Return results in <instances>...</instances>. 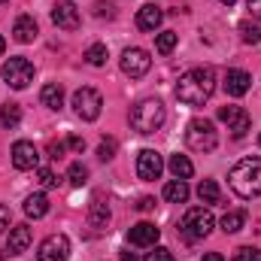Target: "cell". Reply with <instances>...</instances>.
<instances>
[{
    "mask_svg": "<svg viewBox=\"0 0 261 261\" xmlns=\"http://www.w3.org/2000/svg\"><path fill=\"white\" fill-rule=\"evenodd\" d=\"M216 91V73L213 67H192L176 82V100L186 107H203Z\"/></svg>",
    "mask_w": 261,
    "mask_h": 261,
    "instance_id": "obj_1",
    "label": "cell"
},
{
    "mask_svg": "<svg viewBox=\"0 0 261 261\" xmlns=\"http://www.w3.org/2000/svg\"><path fill=\"white\" fill-rule=\"evenodd\" d=\"M228 182H231V192L243 200L261 195V158L252 155V158H243L231 167L228 173Z\"/></svg>",
    "mask_w": 261,
    "mask_h": 261,
    "instance_id": "obj_2",
    "label": "cell"
},
{
    "mask_svg": "<svg viewBox=\"0 0 261 261\" xmlns=\"http://www.w3.org/2000/svg\"><path fill=\"white\" fill-rule=\"evenodd\" d=\"M164 119H167V110H164V103L155 100V97L140 100V103L130 110V128L137 130V134H155V130H161Z\"/></svg>",
    "mask_w": 261,
    "mask_h": 261,
    "instance_id": "obj_3",
    "label": "cell"
},
{
    "mask_svg": "<svg viewBox=\"0 0 261 261\" xmlns=\"http://www.w3.org/2000/svg\"><path fill=\"white\" fill-rule=\"evenodd\" d=\"M210 231H213V213H210L206 206H192V210L182 216V222H179V234H182L189 243L210 237Z\"/></svg>",
    "mask_w": 261,
    "mask_h": 261,
    "instance_id": "obj_4",
    "label": "cell"
},
{
    "mask_svg": "<svg viewBox=\"0 0 261 261\" xmlns=\"http://www.w3.org/2000/svg\"><path fill=\"white\" fill-rule=\"evenodd\" d=\"M186 143L192 152H213L219 146V137L210 119H192L189 128H186Z\"/></svg>",
    "mask_w": 261,
    "mask_h": 261,
    "instance_id": "obj_5",
    "label": "cell"
},
{
    "mask_svg": "<svg viewBox=\"0 0 261 261\" xmlns=\"http://www.w3.org/2000/svg\"><path fill=\"white\" fill-rule=\"evenodd\" d=\"M73 110H76V116H79L82 122H94V119L100 116V110H103L100 91H94V88H79V91L73 94Z\"/></svg>",
    "mask_w": 261,
    "mask_h": 261,
    "instance_id": "obj_6",
    "label": "cell"
},
{
    "mask_svg": "<svg viewBox=\"0 0 261 261\" xmlns=\"http://www.w3.org/2000/svg\"><path fill=\"white\" fill-rule=\"evenodd\" d=\"M3 82L9 85V88H28L31 82H34V64L28 61V58H9L6 64H3Z\"/></svg>",
    "mask_w": 261,
    "mask_h": 261,
    "instance_id": "obj_7",
    "label": "cell"
},
{
    "mask_svg": "<svg viewBox=\"0 0 261 261\" xmlns=\"http://www.w3.org/2000/svg\"><path fill=\"white\" fill-rule=\"evenodd\" d=\"M119 64H122V73H125V76H130V79H140V76H146V73H149L152 58H149V52H146V49L130 46V49H125V52H122Z\"/></svg>",
    "mask_w": 261,
    "mask_h": 261,
    "instance_id": "obj_8",
    "label": "cell"
},
{
    "mask_svg": "<svg viewBox=\"0 0 261 261\" xmlns=\"http://www.w3.org/2000/svg\"><path fill=\"white\" fill-rule=\"evenodd\" d=\"M219 119L228 125V130H231L234 140L246 137L249 128H252V119H249V113H246L243 107H219Z\"/></svg>",
    "mask_w": 261,
    "mask_h": 261,
    "instance_id": "obj_9",
    "label": "cell"
},
{
    "mask_svg": "<svg viewBox=\"0 0 261 261\" xmlns=\"http://www.w3.org/2000/svg\"><path fill=\"white\" fill-rule=\"evenodd\" d=\"M37 258L40 261H67L70 258V240L64 234H52L37 246Z\"/></svg>",
    "mask_w": 261,
    "mask_h": 261,
    "instance_id": "obj_10",
    "label": "cell"
},
{
    "mask_svg": "<svg viewBox=\"0 0 261 261\" xmlns=\"http://www.w3.org/2000/svg\"><path fill=\"white\" fill-rule=\"evenodd\" d=\"M161 170H164V161H161V155L155 149H143L137 155V176L143 182H155L161 176Z\"/></svg>",
    "mask_w": 261,
    "mask_h": 261,
    "instance_id": "obj_11",
    "label": "cell"
},
{
    "mask_svg": "<svg viewBox=\"0 0 261 261\" xmlns=\"http://www.w3.org/2000/svg\"><path fill=\"white\" fill-rule=\"evenodd\" d=\"M12 164H15V170H37V167H40V152H37V146L28 143V140L12 143Z\"/></svg>",
    "mask_w": 261,
    "mask_h": 261,
    "instance_id": "obj_12",
    "label": "cell"
},
{
    "mask_svg": "<svg viewBox=\"0 0 261 261\" xmlns=\"http://www.w3.org/2000/svg\"><path fill=\"white\" fill-rule=\"evenodd\" d=\"M28 246H31V228H28V225H15V228L9 231V240H6V246H3V252H0V258L21 255Z\"/></svg>",
    "mask_w": 261,
    "mask_h": 261,
    "instance_id": "obj_13",
    "label": "cell"
},
{
    "mask_svg": "<svg viewBox=\"0 0 261 261\" xmlns=\"http://www.w3.org/2000/svg\"><path fill=\"white\" fill-rule=\"evenodd\" d=\"M161 237V231L152 225V222H137L128 231V243L130 246H155Z\"/></svg>",
    "mask_w": 261,
    "mask_h": 261,
    "instance_id": "obj_14",
    "label": "cell"
},
{
    "mask_svg": "<svg viewBox=\"0 0 261 261\" xmlns=\"http://www.w3.org/2000/svg\"><path fill=\"white\" fill-rule=\"evenodd\" d=\"M52 21H55L61 31H76V28H79V9H76L70 0L55 3V6H52Z\"/></svg>",
    "mask_w": 261,
    "mask_h": 261,
    "instance_id": "obj_15",
    "label": "cell"
},
{
    "mask_svg": "<svg viewBox=\"0 0 261 261\" xmlns=\"http://www.w3.org/2000/svg\"><path fill=\"white\" fill-rule=\"evenodd\" d=\"M249 88H252V76L246 70H228L225 73V91L231 97H243Z\"/></svg>",
    "mask_w": 261,
    "mask_h": 261,
    "instance_id": "obj_16",
    "label": "cell"
},
{
    "mask_svg": "<svg viewBox=\"0 0 261 261\" xmlns=\"http://www.w3.org/2000/svg\"><path fill=\"white\" fill-rule=\"evenodd\" d=\"M161 18H164V12H161L155 3H146V6H140V12H137V28H140V31H155V28L161 24Z\"/></svg>",
    "mask_w": 261,
    "mask_h": 261,
    "instance_id": "obj_17",
    "label": "cell"
},
{
    "mask_svg": "<svg viewBox=\"0 0 261 261\" xmlns=\"http://www.w3.org/2000/svg\"><path fill=\"white\" fill-rule=\"evenodd\" d=\"M12 37L18 43H34L37 40V21H34V15H18L15 24H12Z\"/></svg>",
    "mask_w": 261,
    "mask_h": 261,
    "instance_id": "obj_18",
    "label": "cell"
},
{
    "mask_svg": "<svg viewBox=\"0 0 261 261\" xmlns=\"http://www.w3.org/2000/svg\"><path fill=\"white\" fill-rule=\"evenodd\" d=\"M107 222H110V206H107L103 197H94L91 206H88V225L100 231V228H107Z\"/></svg>",
    "mask_w": 261,
    "mask_h": 261,
    "instance_id": "obj_19",
    "label": "cell"
},
{
    "mask_svg": "<svg viewBox=\"0 0 261 261\" xmlns=\"http://www.w3.org/2000/svg\"><path fill=\"white\" fill-rule=\"evenodd\" d=\"M40 100H43V107H49V110H61V107H64V88H61L58 82H49V85H43Z\"/></svg>",
    "mask_w": 261,
    "mask_h": 261,
    "instance_id": "obj_20",
    "label": "cell"
},
{
    "mask_svg": "<svg viewBox=\"0 0 261 261\" xmlns=\"http://www.w3.org/2000/svg\"><path fill=\"white\" fill-rule=\"evenodd\" d=\"M24 213H28L31 219H43V216L49 213V197L43 195V192L28 195V197H24Z\"/></svg>",
    "mask_w": 261,
    "mask_h": 261,
    "instance_id": "obj_21",
    "label": "cell"
},
{
    "mask_svg": "<svg viewBox=\"0 0 261 261\" xmlns=\"http://www.w3.org/2000/svg\"><path fill=\"white\" fill-rule=\"evenodd\" d=\"M219 225H222L225 234H237V231H243V225H246V210H231V213H225Z\"/></svg>",
    "mask_w": 261,
    "mask_h": 261,
    "instance_id": "obj_22",
    "label": "cell"
},
{
    "mask_svg": "<svg viewBox=\"0 0 261 261\" xmlns=\"http://www.w3.org/2000/svg\"><path fill=\"white\" fill-rule=\"evenodd\" d=\"M164 200H170V203H186V200H189V186H186V179H170V182L164 186Z\"/></svg>",
    "mask_w": 261,
    "mask_h": 261,
    "instance_id": "obj_23",
    "label": "cell"
},
{
    "mask_svg": "<svg viewBox=\"0 0 261 261\" xmlns=\"http://www.w3.org/2000/svg\"><path fill=\"white\" fill-rule=\"evenodd\" d=\"M167 167H170V173H173L176 179H189V176L195 173V164L189 161V155H173V158L167 161Z\"/></svg>",
    "mask_w": 261,
    "mask_h": 261,
    "instance_id": "obj_24",
    "label": "cell"
},
{
    "mask_svg": "<svg viewBox=\"0 0 261 261\" xmlns=\"http://www.w3.org/2000/svg\"><path fill=\"white\" fill-rule=\"evenodd\" d=\"M18 122H21V107L18 103H3L0 107V125L3 128H18Z\"/></svg>",
    "mask_w": 261,
    "mask_h": 261,
    "instance_id": "obj_25",
    "label": "cell"
},
{
    "mask_svg": "<svg viewBox=\"0 0 261 261\" xmlns=\"http://www.w3.org/2000/svg\"><path fill=\"white\" fill-rule=\"evenodd\" d=\"M197 197H200L203 203H219V200H222V192H219L216 179H203V182L197 186Z\"/></svg>",
    "mask_w": 261,
    "mask_h": 261,
    "instance_id": "obj_26",
    "label": "cell"
},
{
    "mask_svg": "<svg viewBox=\"0 0 261 261\" xmlns=\"http://www.w3.org/2000/svg\"><path fill=\"white\" fill-rule=\"evenodd\" d=\"M82 58H85L91 67H103V64H107V58H110V52H107V46H103V43H94V46H88V49H85V55H82Z\"/></svg>",
    "mask_w": 261,
    "mask_h": 261,
    "instance_id": "obj_27",
    "label": "cell"
},
{
    "mask_svg": "<svg viewBox=\"0 0 261 261\" xmlns=\"http://www.w3.org/2000/svg\"><path fill=\"white\" fill-rule=\"evenodd\" d=\"M176 40H179V37H176L173 31H161V34H158V40H155L158 55H170V52L176 49Z\"/></svg>",
    "mask_w": 261,
    "mask_h": 261,
    "instance_id": "obj_28",
    "label": "cell"
},
{
    "mask_svg": "<svg viewBox=\"0 0 261 261\" xmlns=\"http://www.w3.org/2000/svg\"><path fill=\"white\" fill-rule=\"evenodd\" d=\"M67 179H70V186H76V189H79V186H85V182H88V167H85V164H79V161H76V164H70Z\"/></svg>",
    "mask_w": 261,
    "mask_h": 261,
    "instance_id": "obj_29",
    "label": "cell"
},
{
    "mask_svg": "<svg viewBox=\"0 0 261 261\" xmlns=\"http://www.w3.org/2000/svg\"><path fill=\"white\" fill-rule=\"evenodd\" d=\"M240 37H243V43H258L261 40V28L258 24H252V21H243V24H240Z\"/></svg>",
    "mask_w": 261,
    "mask_h": 261,
    "instance_id": "obj_30",
    "label": "cell"
},
{
    "mask_svg": "<svg viewBox=\"0 0 261 261\" xmlns=\"http://www.w3.org/2000/svg\"><path fill=\"white\" fill-rule=\"evenodd\" d=\"M234 261H261V249L258 246H240L234 252Z\"/></svg>",
    "mask_w": 261,
    "mask_h": 261,
    "instance_id": "obj_31",
    "label": "cell"
},
{
    "mask_svg": "<svg viewBox=\"0 0 261 261\" xmlns=\"http://www.w3.org/2000/svg\"><path fill=\"white\" fill-rule=\"evenodd\" d=\"M37 179H40L43 189H55V186H58V176H55L49 167H37Z\"/></svg>",
    "mask_w": 261,
    "mask_h": 261,
    "instance_id": "obj_32",
    "label": "cell"
},
{
    "mask_svg": "<svg viewBox=\"0 0 261 261\" xmlns=\"http://www.w3.org/2000/svg\"><path fill=\"white\" fill-rule=\"evenodd\" d=\"M143 261H173V252L164 249V246H152V252H149Z\"/></svg>",
    "mask_w": 261,
    "mask_h": 261,
    "instance_id": "obj_33",
    "label": "cell"
},
{
    "mask_svg": "<svg viewBox=\"0 0 261 261\" xmlns=\"http://www.w3.org/2000/svg\"><path fill=\"white\" fill-rule=\"evenodd\" d=\"M113 155H116V140H103V143L97 146V158H100V161H110Z\"/></svg>",
    "mask_w": 261,
    "mask_h": 261,
    "instance_id": "obj_34",
    "label": "cell"
},
{
    "mask_svg": "<svg viewBox=\"0 0 261 261\" xmlns=\"http://www.w3.org/2000/svg\"><path fill=\"white\" fill-rule=\"evenodd\" d=\"M94 15H97V18H103V15L113 18V15H116V12H113V3H110V0H97V3H94Z\"/></svg>",
    "mask_w": 261,
    "mask_h": 261,
    "instance_id": "obj_35",
    "label": "cell"
},
{
    "mask_svg": "<svg viewBox=\"0 0 261 261\" xmlns=\"http://www.w3.org/2000/svg\"><path fill=\"white\" fill-rule=\"evenodd\" d=\"M64 143H55V140H52V143H49V158H55V161H58V158H64Z\"/></svg>",
    "mask_w": 261,
    "mask_h": 261,
    "instance_id": "obj_36",
    "label": "cell"
},
{
    "mask_svg": "<svg viewBox=\"0 0 261 261\" xmlns=\"http://www.w3.org/2000/svg\"><path fill=\"white\" fill-rule=\"evenodd\" d=\"M9 222H12V213H9V210H6V206L0 203V234H3L6 228H9Z\"/></svg>",
    "mask_w": 261,
    "mask_h": 261,
    "instance_id": "obj_37",
    "label": "cell"
},
{
    "mask_svg": "<svg viewBox=\"0 0 261 261\" xmlns=\"http://www.w3.org/2000/svg\"><path fill=\"white\" fill-rule=\"evenodd\" d=\"M67 146H70L73 152H85V140H82V137H70V140H67Z\"/></svg>",
    "mask_w": 261,
    "mask_h": 261,
    "instance_id": "obj_38",
    "label": "cell"
},
{
    "mask_svg": "<svg viewBox=\"0 0 261 261\" xmlns=\"http://www.w3.org/2000/svg\"><path fill=\"white\" fill-rule=\"evenodd\" d=\"M137 210H143V213H149V210H155V197H140V203H137Z\"/></svg>",
    "mask_w": 261,
    "mask_h": 261,
    "instance_id": "obj_39",
    "label": "cell"
},
{
    "mask_svg": "<svg viewBox=\"0 0 261 261\" xmlns=\"http://www.w3.org/2000/svg\"><path fill=\"white\" fill-rule=\"evenodd\" d=\"M249 12H252L255 18H261V0H249Z\"/></svg>",
    "mask_w": 261,
    "mask_h": 261,
    "instance_id": "obj_40",
    "label": "cell"
},
{
    "mask_svg": "<svg viewBox=\"0 0 261 261\" xmlns=\"http://www.w3.org/2000/svg\"><path fill=\"white\" fill-rule=\"evenodd\" d=\"M203 261H225V258H222L219 252H206V255H203Z\"/></svg>",
    "mask_w": 261,
    "mask_h": 261,
    "instance_id": "obj_41",
    "label": "cell"
},
{
    "mask_svg": "<svg viewBox=\"0 0 261 261\" xmlns=\"http://www.w3.org/2000/svg\"><path fill=\"white\" fill-rule=\"evenodd\" d=\"M122 261H137V255L134 252H122Z\"/></svg>",
    "mask_w": 261,
    "mask_h": 261,
    "instance_id": "obj_42",
    "label": "cell"
},
{
    "mask_svg": "<svg viewBox=\"0 0 261 261\" xmlns=\"http://www.w3.org/2000/svg\"><path fill=\"white\" fill-rule=\"evenodd\" d=\"M3 49H6V40H3V37H0V55H3Z\"/></svg>",
    "mask_w": 261,
    "mask_h": 261,
    "instance_id": "obj_43",
    "label": "cell"
},
{
    "mask_svg": "<svg viewBox=\"0 0 261 261\" xmlns=\"http://www.w3.org/2000/svg\"><path fill=\"white\" fill-rule=\"evenodd\" d=\"M219 3H225V6H234V3H237V0H219Z\"/></svg>",
    "mask_w": 261,
    "mask_h": 261,
    "instance_id": "obj_44",
    "label": "cell"
},
{
    "mask_svg": "<svg viewBox=\"0 0 261 261\" xmlns=\"http://www.w3.org/2000/svg\"><path fill=\"white\" fill-rule=\"evenodd\" d=\"M3 3H6V0H0V6H3Z\"/></svg>",
    "mask_w": 261,
    "mask_h": 261,
    "instance_id": "obj_45",
    "label": "cell"
},
{
    "mask_svg": "<svg viewBox=\"0 0 261 261\" xmlns=\"http://www.w3.org/2000/svg\"><path fill=\"white\" fill-rule=\"evenodd\" d=\"M258 146H261V137H258Z\"/></svg>",
    "mask_w": 261,
    "mask_h": 261,
    "instance_id": "obj_46",
    "label": "cell"
}]
</instances>
